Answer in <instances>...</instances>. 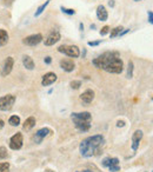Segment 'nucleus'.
<instances>
[{"label": "nucleus", "mask_w": 153, "mask_h": 172, "mask_svg": "<svg viewBox=\"0 0 153 172\" xmlns=\"http://www.w3.org/2000/svg\"><path fill=\"white\" fill-rule=\"evenodd\" d=\"M92 62L96 67L103 68L108 73L119 74L124 70V62L120 59V54L118 52H105Z\"/></svg>", "instance_id": "1"}, {"label": "nucleus", "mask_w": 153, "mask_h": 172, "mask_svg": "<svg viewBox=\"0 0 153 172\" xmlns=\"http://www.w3.org/2000/svg\"><path fill=\"white\" fill-rule=\"evenodd\" d=\"M44 62H45V64H51V62H52V58H51V57H46V58L44 59Z\"/></svg>", "instance_id": "33"}, {"label": "nucleus", "mask_w": 153, "mask_h": 172, "mask_svg": "<svg viewBox=\"0 0 153 172\" xmlns=\"http://www.w3.org/2000/svg\"><path fill=\"white\" fill-rule=\"evenodd\" d=\"M108 32H110V26H107V25H106V26H104V27L100 30L99 33H100V36H106Z\"/></svg>", "instance_id": "27"}, {"label": "nucleus", "mask_w": 153, "mask_h": 172, "mask_svg": "<svg viewBox=\"0 0 153 172\" xmlns=\"http://www.w3.org/2000/svg\"><path fill=\"white\" fill-rule=\"evenodd\" d=\"M148 23L153 24V13L152 11H148Z\"/></svg>", "instance_id": "31"}, {"label": "nucleus", "mask_w": 153, "mask_h": 172, "mask_svg": "<svg viewBox=\"0 0 153 172\" xmlns=\"http://www.w3.org/2000/svg\"><path fill=\"white\" fill-rule=\"evenodd\" d=\"M34 126H36V118L34 117L27 118V119L25 120L24 125H23V127H24L25 131H30V130L33 129Z\"/></svg>", "instance_id": "17"}, {"label": "nucleus", "mask_w": 153, "mask_h": 172, "mask_svg": "<svg viewBox=\"0 0 153 172\" xmlns=\"http://www.w3.org/2000/svg\"><path fill=\"white\" fill-rule=\"evenodd\" d=\"M60 10H61V12H62V13L68 14V15H73V14H75V11H74L73 8H66V7L61 6Z\"/></svg>", "instance_id": "23"}, {"label": "nucleus", "mask_w": 153, "mask_h": 172, "mask_svg": "<svg viewBox=\"0 0 153 172\" xmlns=\"http://www.w3.org/2000/svg\"><path fill=\"white\" fill-rule=\"evenodd\" d=\"M127 32H130V30H122L121 32H120V34H119V37H122L124 34H126Z\"/></svg>", "instance_id": "34"}, {"label": "nucleus", "mask_w": 153, "mask_h": 172, "mask_svg": "<svg viewBox=\"0 0 153 172\" xmlns=\"http://www.w3.org/2000/svg\"><path fill=\"white\" fill-rule=\"evenodd\" d=\"M49 1H51V0H46V1L44 2V4H41L40 6L38 7L37 11H36V13H34V17H39V15H40V14H41V13H43L44 11H45V8L49 6Z\"/></svg>", "instance_id": "19"}, {"label": "nucleus", "mask_w": 153, "mask_h": 172, "mask_svg": "<svg viewBox=\"0 0 153 172\" xmlns=\"http://www.w3.org/2000/svg\"><path fill=\"white\" fill-rule=\"evenodd\" d=\"M23 64H24V66L26 70H34V62H33V59L31 58L30 55H24L23 57Z\"/></svg>", "instance_id": "16"}, {"label": "nucleus", "mask_w": 153, "mask_h": 172, "mask_svg": "<svg viewBox=\"0 0 153 172\" xmlns=\"http://www.w3.org/2000/svg\"><path fill=\"white\" fill-rule=\"evenodd\" d=\"M13 65H14V59L12 57H7L5 59V62L2 64V68H1V75L2 77H6L8 74L11 73L13 68Z\"/></svg>", "instance_id": "8"}, {"label": "nucleus", "mask_w": 153, "mask_h": 172, "mask_svg": "<svg viewBox=\"0 0 153 172\" xmlns=\"http://www.w3.org/2000/svg\"><path fill=\"white\" fill-rule=\"evenodd\" d=\"M41 41H43V34H40V33L28 36V37L24 38V40H23V43L27 46H37L38 44H40Z\"/></svg>", "instance_id": "7"}, {"label": "nucleus", "mask_w": 153, "mask_h": 172, "mask_svg": "<svg viewBox=\"0 0 153 172\" xmlns=\"http://www.w3.org/2000/svg\"><path fill=\"white\" fill-rule=\"evenodd\" d=\"M49 133H51V130L47 129V127L40 129L37 132V133H36V135H34V141H36V143H38V144H39V143H41L44 138H45V137H47Z\"/></svg>", "instance_id": "12"}, {"label": "nucleus", "mask_w": 153, "mask_h": 172, "mask_svg": "<svg viewBox=\"0 0 153 172\" xmlns=\"http://www.w3.org/2000/svg\"><path fill=\"white\" fill-rule=\"evenodd\" d=\"M8 123H10V125H12V126H18L19 124H20V118L18 116H12V117L10 118Z\"/></svg>", "instance_id": "21"}, {"label": "nucleus", "mask_w": 153, "mask_h": 172, "mask_svg": "<svg viewBox=\"0 0 153 172\" xmlns=\"http://www.w3.org/2000/svg\"><path fill=\"white\" fill-rule=\"evenodd\" d=\"M104 144L105 139L101 135H92V137H88L80 143L79 151L83 157L90 158V157L100 153V148L104 146Z\"/></svg>", "instance_id": "2"}, {"label": "nucleus", "mask_w": 153, "mask_h": 172, "mask_svg": "<svg viewBox=\"0 0 153 172\" xmlns=\"http://www.w3.org/2000/svg\"><path fill=\"white\" fill-rule=\"evenodd\" d=\"M108 6L114 7V0H110V1H108Z\"/></svg>", "instance_id": "35"}, {"label": "nucleus", "mask_w": 153, "mask_h": 172, "mask_svg": "<svg viewBox=\"0 0 153 172\" xmlns=\"http://www.w3.org/2000/svg\"><path fill=\"white\" fill-rule=\"evenodd\" d=\"M77 172H93L92 170H84V171H77Z\"/></svg>", "instance_id": "39"}, {"label": "nucleus", "mask_w": 153, "mask_h": 172, "mask_svg": "<svg viewBox=\"0 0 153 172\" xmlns=\"http://www.w3.org/2000/svg\"><path fill=\"white\" fill-rule=\"evenodd\" d=\"M60 39H61V36L59 32H52L49 37L45 39V45L46 46H52V45L58 43Z\"/></svg>", "instance_id": "9"}, {"label": "nucleus", "mask_w": 153, "mask_h": 172, "mask_svg": "<svg viewBox=\"0 0 153 172\" xmlns=\"http://www.w3.org/2000/svg\"><path fill=\"white\" fill-rule=\"evenodd\" d=\"M108 170L111 172H118L120 171V165H112V166H108Z\"/></svg>", "instance_id": "28"}, {"label": "nucleus", "mask_w": 153, "mask_h": 172, "mask_svg": "<svg viewBox=\"0 0 153 172\" xmlns=\"http://www.w3.org/2000/svg\"><path fill=\"white\" fill-rule=\"evenodd\" d=\"M57 79H58L57 74L53 73V72H49V73H46L43 77V80H41V85H43V86L52 85L54 81H57Z\"/></svg>", "instance_id": "10"}, {"label": "nucleus", "mask_w": 153, "mask_h": 172, "mask_svg": "<svg viewBox=\"0 0 153 172\" xmlns=\"http://www.w3.org/2000/svg\"><path fill=\"white\" fill-rule=\"evenodd\" d=\"M15 103V97L12 94H7L0 98V111H10Z\"/></svg>", "instance_id": "5"}, {"label": "nucleus", "mask_w": 153, "mask_h": 172, "mask_svg": "<svg viewBox=\"0 0 153 172\" xmlns=\"http://www.w3.org/2000/svg\"><path fill=\"white\" fill-rule=\"evenodd\" d=\"M46 172H52L51 170H46Z\"/></svg>", "instance_id": "41"}, {"label": "nucleus", "mask_w": 153, "mask_h": 172, "mask_svg": "<svg viewBox=\"0 0 153 172\" xmlns=\"http://www.w3.org/2000/svg\"><path fill=\"white\" fill-rule=\"evenodd\" d=\"M141 138H142V131L141 130H137L133 133V135H132V148H133V151L138 150Z\"/></svg>", "instance_id": "11"}, {"label": "nucleus", "mask_w": 153, "mask_h": 172, "mask_svg": "<svg viewBox=\"0 0 153 172\" xmlns=\"http://www.w3.org/2000/svg\"><path fill=\"white\" fill-rule=\"evenodd\" d=\"M23 143H24V138H23V135L18 132L13 135L10 140V148L12 150H20L23 148Z\"/></svg>", "instance_id": "6"}, {"label": "nucleus", "mask_w": 153, "mask_h": 172, "mask_svg": "<svg viewBox=\"0 0 153 172\" xmlns=\"http://www.w3.org/2000/svg\"><path fill=\"white\" fill-rule=\"evenodd\" d=\"M110 161H111V158H105V159L103 160V166H105V167H108V165H110Z\"/></svg>", "instance_id": "29"}, {"label": "nucleus", "mask_w": 153, "mask_h": 172, "mask_svg": "<svg viewBox=\"0 0 153 172\" xmlns=\"http://www.w3.org/2000/svg\"><path fill=\"white\" fill-rule=\"evenodd\" d=\"M4 126H5V123H4V120H1V119H0V129H2Z\"/></svg>", "instance_id": "36"}, {"label": "nucleus", "mask_w": 153, "mask_h": 172, "mask_svg": "<svg viewBox=\"0 0 153 172\" xmlns=\"http://www.w3.org/2000/svg\"><path fill=\"white\" fill-rule=\"evenodd\" d=\"M71 87L74 88V90H78L80 86H81V81L80 80H73V81H71Z\"/></svg>", "instance_id": "26"}, {"label": "nucleus", "mask_w": 153, "mask_h": 172, "mask_svg": "<svg viewBox=\"0 0 153 172\" xmlns=\"http://www.w3.org/2000/svg\"><path fill=\"white\" fill-rule=\"evenodd\" d=\"M124 30V27L122 26H117V27H114L112 31H111V34H110V37L111 38H116L118 37L119 34H120V32Z\"/></svg>", "instance_id": "20"}, {"label": "nucleus", "mask_w": 153, "mask_h": 172, "mask_svg": "<svg viewBox=\"0 0 153 172\" xmlns=\"http://www.w3.org/2000/svg\"><path fill=\"white\" fill-rule=\"evenodd\" d=\"M8 33H7L5 30H2V28H0V46H4V45H6L8 43Z\"/></svg>", "instance_id": "18"}, {"label": "nucleus", "mask_w": 153, "mask_h": 172, "mask_svg": "<svg viewBox=\"0 0 153 172\" xmlns=\"http://www.w3.org/2000/svg\"><path fill=\"white\" fill-rule=\"evenodd\" d=\"M58 51L60 53H64V54L71 57V58H78L80 55L79 47L75 46V45H61L58 47Z\"/></svg>", "instance_id": "4"}, {"label": "nucleus", "mask_w": 153, "mask_h": 172, "mask_svg": "<svg viewBox=\"0 0 153 172\" xmlns=\"http://www.w3.org/2000/svg\"><path fill=\"white\" fill-rule=\"evenodd\" d=\"M71 118H72L74 126L81 132H87L91 129L92 116L90 112H79V113L74 112L71 114Z\"/></svg>", "instance_id": "3"}, {"label": "nucleus", "mask_w": 153, "mask_h": 172, "mask_svg": "<svg viewBox=\"0 0 153 172\" xmlns=\"http://www.w3.org/2000/svg\"><path fill=\"white\" fill-rule=\"evenodd\" d=\"M60 67L66 72H72L75 68V64L71 59H62L60 62Z\"/></svg>", "instance_id": "13"}, {"label": "nucleus", "mask_w": 153, "mask_h": 172, "mask_svg": "<svg viewBox=\"0 0 153 172\" xmlns=\"http://www.w3.org/2000/svg\"><path fill=\"white\" fill-rule=\"evenodd\" d=\"M80 99L85 104H90V103H92V100L94 99V92L92 90H86L85 92H83L80 94Z\"/></svg>", "instance_id": "14"}, {"label": "nucleus", "mask_w": 153, "mask_h": 172, "mask_svg": "<svg viewBox=\"0 0 153 172\" xmlns=\"http://www.w3.org/2000/svg\"><path fill=\"white\" fill-rule=\"evenodd\" d=\"M79 28H80V31H81V32L84 31V25H83V24H80V25H79Z\"/></svg>", "instance_id": "38"}, {"label": "nucleus", "mask_w": 153, "mask_h": 172, "mask_svg": "<svg viewBox=\"0 0 153 172\" xmlns=\"http://www.w3.org/2000/svg\"><path fill=\"white\" fill-rule=\"evenodd\" d=\"M117 126H118V127H124V126H125V122H124V120H118Z\"/></svg>", "instance_id": "32"}, {"label": "nucleus", "mask_w": 153, "mask_h": 172, "mask_svg": "<svg viewBox=\"0 0 153 172\" xmlns=\"http://www.w3.org/2000/svg\"><path fill=\"white\" fill-rule=\"evenodd\" d=\"M4 1H5V4H6V5H10V4H12L13 0H4Z\"/></svg>", "instance_id": "37"}, {"label": "nucleus", "mask_w": 153, "mask_h": 172, "mask_svg": "<svg viewBox=\"0 0 153 172\" xmlns=\"http://www.w3.org/2000/svg\"><path fill=\"white\" fill-rule=\"evenodd\" d=\"M133 62H129V67H127V78H132L133 77Z\"/></svg>", "instance_id": "24"}, {"label": "nucleus", "mask_w": 153, "mask_h": 172, "mask_svg": "<svg viewBox=\"0 0 153 172\" xmlns=\"http://www.w3.org/2000/svg\"><path fill=\"white\" fill-rule=\"evenodd\" d=\"M133 1H142V0H133Z\"/></svg>", "instance_id": "40"}, {"label": "nucleus", "mask_w": 153, "mask_h": 172, "mask_svg": "<svg viewBox=\"0 0 153 172\" xmlns=\"http://www.w3.org/2000/svg\"><path fill=\"white\" fill-rule=\"evenodd\" d=\"M97 18L100 20V21H106L107 18H108V13L106 11L104 5H99L97 7Z\"/></svg>", "instance_id": "15"}, {"label": "nucleus", "mask_w": 153, "mask_h": 172, "mask_svg": "<svg viewBox=\"0 0 153 172\" xmlns=\"http://www.w3.org/2000/svg\"><path fill=\"white\" fill-rule=\"evenodd\" d=\"M7 157H8V152H7L6 148H4V146H0V160L6 159Z\"/></svg>", "instance_id": "22"}, {"label": "nucleus", "mask_w": 153, "mask_h": 172, "mask_svg": "<svg viewBox=\"0 0 153 172\" xmlns=\"http://www.w3.org/2000/svg\"><path fill=\"white\" fill-rule=\"evenodd\" d=\"M10 170V164L5 161V163H0V172H8Z\"/></svg>", "instance_id": "25"}, {"label": "nucleus", "mask_w": 153, "mask_h": 172, "mask_svg": "<svg viewBox=\"0 0 153 172\" xmlns=\"http://www.w3.org/2000/svg\"><path fill=\"white\" fill-rule=\"evenodd\" d=\"M88 46H98L101 44V40H98V41H88Z\"/></svg>", "instance_id": "30"}]
</instances>
